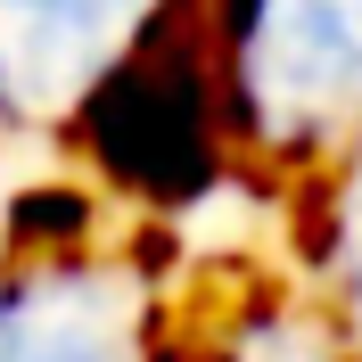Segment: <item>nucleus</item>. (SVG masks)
I'll return each instance as SVG.
<instances>
[{
	"label": "nucleus",
	"instance_id": "4",
	"mask_svg": "<svg viewBox=\"0 0 362 362\" xmlns=\"http://www.w3.org/2000/svg\"><path fill=\"white\" fill-rule=\"evenodd\" d=\"M288 230H296V280H305L313 305L329 313L338 346L362 362V157L346 165L321 198L296 206Z\"/></svg>",
	"mask_w": 362,
	"mask_h": 362
},
{
	"label": "nucleus",
	"instance_id": "3",
	"mask_svg": "<svg viewBox=\"0 0 362 362\" xmlns=\"http://www.w3.org/2000/svg\"><path fill=\"white\" fill-rule=\"evenodd\" d=\"M189 17L198 0H0V148L66 157Z\"/></svg>",
	"mask_w": 362,
	"mask_h": 362
},
{
	"label": "nucleus",
	"instance_id": "2",
	"mask_svg": "<svg viewBox=\"0 0 362 362\" xmlns=\"http://www.w3.org/2000/svg\"><path fill=\"white\" fill-rule=\"evenodd\" d=\"M165 223L83 189L25 181L0 214V362H165Z\"/></svg>",
	"mask_w": 362,
	"mask_h": 362
},
{
	"label": "nucleus",
	"instance_id": "1",
	"mask_svg": "<svg viewBox=\"0 0 362 362\" xmlns=\"http://www.w3.org/2000/svg\"><path fill=\"white\" fill-rule=\"evenodd\" d=\"M214 173L296 214L362 157V0H198Z\"/></svg>",
	"mask_w": 362,
	"mask_h": 362
}]
</instances>
